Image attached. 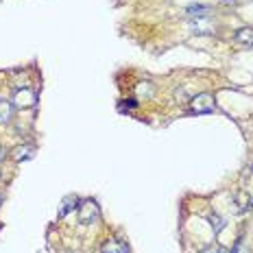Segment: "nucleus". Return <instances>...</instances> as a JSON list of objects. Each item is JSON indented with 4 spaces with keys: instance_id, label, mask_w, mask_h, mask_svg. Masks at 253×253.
<instances>
[{
    "instance_id": "obj_1",
    "label": "nucleus",
    "mask_w": 253,
    "mask_h": 253,
    "mask_svg": "<svg viewBox=\"0 0 253 253\" xmlns=\"http://www.w3.org/2000/svg\"><path fill=\"white\" fill-rule=\"evenodd\" d=\"M190 109H192L194 114H212L216 109V101L212 94H208V92L197 94V96L190 101Z\"/></svg>"
},
{
    "instance_id": "obj_2",
    "label": "nucleus",
    "mask_w": 253,
    "mask_h": 253,
    "mask_svg": "<svg viewBox=\"0 0 253 253\" xmlns=\"http://www.w3.org/2000/svg\"><path fill=\"white\" fill-rule=\"evenodd\" d=\"M11 103L15 105V107H20V109H31V107H35V105H38V94H35L33 89H29V87L15 89Z\"/></svg>"
},
{
    "instance_id": "obj_3",
    "label": "nucleus",
    "mask_w": 253,
    "mask_h": 253,
    "mask_svg": "<svg viewBox=\"0 0 253 253\" xmlns=\"http://www.w3.org/2000/svg\"><path fill=\"white\" fill-rule=\"evenodd\" d=\"M98 214H101V208H98V203L92 201V199L81 201V205H79V220H81L83 225L94 223V220L98 218Z\"/></svg>"
},
{
    "instance_id": "obj_4",
    "label": "nucleus",
    "mask_w": 253,
    "mask_h": 253,
    "mask_svg": "<svg viewBox=\"0 0 253 253\" xmlns=\"http://www.w3.org/2000/svg\"><path fill=\"white\" fill-rule=\"evenodd\" d=\"M79 205H81V199H79V197H72V194H70V197H66V199H63V201H61L59 216H68L70 212H75V210L79 208Z\"/></svg>"
},
{
    "instance_id": "obj_5",
    "label": "nucleus",
    "mask_w": 253,
    "mask_h": 253,
    "mask_svg": "<svg viewBox=\"0 0 253 253\" xmlns=\"http://www.w3.org/2000/svg\"><path fill=\"white\" fill-rule=\"evenodd\" d=\"M33 153H35L33 144H20L18 149L11 153V155H13L15 162H26V160H31V157H33Z\"/></svg>"
},
{
    "instance_id": "obj_6",
    "label": "nucleus",
    "mask_w": 253,
    "mask_h": 253,
    "mask_svg": "<svg viewBox=\"0 0 253 253\" xmlns=\"http://www.w3.org/2000/svg\"><path fill=\"white\" fill-rule=\"evenodd\" d=\"M103 253H129V247H126L125 242L112 238L103 245Z\"/></svg>"
},
{
    "instance_id": "obj_7",
    "label": "nucleus",
    "mask_w": 253,
    "mask_h": 253,
    "mask_svg": "<svg viewBox=\"0 0 253 253\" xmlns=\"http://www.w3.org/2000/svg\"><path fill=\"white\" fill-rule=\"evenodd\" d=\"M236 42L238 44H245V46H253V29L251 26H245L236 33Z\"/></svg>"
},
{
    "instance_id": "obj_8",
    "label": "nucleus",
    "mask_w": 253,
    "mask_h": 253,
    "mask_svg": "<svg viewBox=\"0 0 253 253\" xmlns=\"http://www.w3.org/2000/svg\"><path fill=\"white\" fill-rule=\"evenodd\" d=\"M13 107H15L13 103H9V101H0V123H9V120H11Z\"/></svg>"
},
{
    "instance_id": "obj_9",
    "label": "nucleus",
    "mask_w": 253,
    "mask_h": 253,
    "mask_svg": "<svg viewBox=\"0 0 253 253\" xmlns=\"http://www.w3.org/2000/svg\"><path fill=\"white\" fill-rule=\"evenodd\" d=\"M208 220H210V223H212V227H214V231H216V234H218V231L220 229H223V225H225V218H220V216H208Z\"/></svg>"
},
{
    "instance_id": "obj_10",
    "label": "nucleus",
    "mask_w": 253,
    "mask_h": 253,
    "mask_svg": "<svg viewBox=\"0 0 253 253\" xmlns=\"http://www.w3.org/2000/svg\"><path fill=\"white\" fill-rule=\"evenodd\" d=\"M210 9L208 7H203V4H192V7H188V13L190 15H205Z\"/></svg>"
},
{
    "instance_id": "obj_11",
    "label": "nucleus",
    "mask_w": 253,
    "mask_h": 253,
    "mask_svg": "<svg viewBox=\"0 0 253 253\" xmlns=\"http://www.w3.org/2000/svg\"><path fill=\"white\" fill-rule=\"evenodd\" d=\"M120 107H135V103H133V101H129V103H120Z\"/></svg>"
},
{
    "instance_id": "obj_12",
    "label": "nucleus",
    "mask_w": 253,
    "mask_h": 253,
    "mask_svg": "<svg viewBox=\"0 0 253 253\" xmlns=\"http://www.w3.org/2000/svg\"><path fill=\"white\" fill-rule=\"evenodd\" d=\"M203 253H220V251H214V249H208V251H203Z\"/></svg>"
},
{
    "instance_id": "obj_13",
    "label": "nucleus",
    "mask_w": 253,
    "mask_h": 253,
    "mask_svg": "<svg viewBox=\"0 0 253 253\" xmlns=\"http://www.w3.org/2000/svg\"><path fill=\"white\" fill-rule=\"evenodd\" d=\"M0 203H2V194H0Z\"/></svg>"
}]
</instances>
